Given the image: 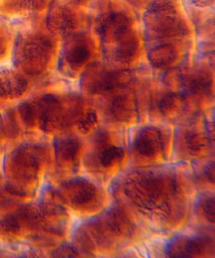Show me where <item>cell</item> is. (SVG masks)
<instances>
[{"mask_svg": "<svg viewBox=\"0 0 215 258\" xmlns=\"http://www.w3.org/2000/svg\"><path fill=\"white\" fill-rule=\"evenodd\" d=\"M144 19L152 39L177 38L186 34L179 0H147Z\"/></svg>", "mask_w": 215, "mask_h": 258, "instance_id": "obj_1", "label": "cell"}, {"mask_svg": "<svg viewBox=\"0 0 215 258\" xmlns=\"http://www.w3.org/2000/svg\"><path fill=\"white\" fill-rule=\"evenodd\" d=\"M53 53V45L43 34L29 35L22 40L16 52V62L26 74H42L48 67Z\"/></svg>", "mask_w": 215, "mask_h": 258, "instance_id": "obj_2", "label": "cell"}, {"mask_svg": "<svg viewBox=\"0 0 215 258\" xmlns=\"http://www.w3.org/2000/svg\"><path fill=\"white\" fill-rule=\"evenodd\" d=\"M129 79V73L124 70H113L96 64L87 69L82 83L84 89L89 93L105 94L124 87Z\"/></svg>", "mask_w": 215, "mask_h": 258, "instance_id": "obj_3", "label": "cell"}, {"mask_svg": "<svg viewBox=\"0 0 215 258\" xmlns=\"http://www.w3.org/2000/svg\"><path fill=\"white\" fill-rule=\"evenodd\" d=\"M82 7L74 0H56L47 22L50 31L62 39L74 36L79 25L77 12Z\"/></svg>", "mask_w": 215, "mask_h": 258, "instance_id": "obj_4", "label": "cell"}, {"mask_svg": "<svg viewBox=\"0 0 215 258\" xmlns=\"http://www.w3.org/2000/svg\"><path fill=\"white\" fill-rule=\"evenodd\" d=\"M105 94L104 112L112 121L127 123L136 117V102L132 92L123 87Z\"/></svg>", "mask_w": 215, "mask_h": 258, "instance_id": "obj_5", "label": "cell"}, {"mask_svg": "<svg viewBox=\"0 0 215 258\" xmlns=\"http://www.w3.org/2000/svg\"><path fill=\"white\" fill-rule=\"evenodd\" d=\"M165 135L156 127H147L140 130L135 137L134 150L142 157L154 159L164 152Z\"/></svg>", "mask_w": 215, "mask_h": 258, "instance_id": "obj_6", "label": "cell"}, {"mask_svg": "<svg viewBox=\"0 0 215 258\" xmlns=\"http://www.w3.org/2000/svg\"><path fill=\"white\" fill-rule=\"evenodd\" d=\"M66 40L63 51L64 61L70 70L79 71L91 59V44L86 37L81 35L75 34Z\"/></svg>", "mask_w": 215, "mask_h": 258, "instance_id": "obj_7", "label": "cell"}, {"mask_svg": "<svg viewBox=\"0 0 215 258\" xmlns=\"http://www.w3.org/2000/svg\"><path fill=\"white\" fill-rule=\"evenodd\" d=\"M29 89V82L23 73L13 69L0 71V99L15 101L21 99Z\"/></svg>", "mask_w": 215, "mask_h": 258, "instance_id": "obj_8", "label": "cell"}, {"mask_svg": "<svg viewBox=\"0 0 215 258\" xmlns=\"http://www.w3.org/2000/svg\"><path fill=\"white\" fill-rule=\"evenodd\" d=\"M138 49V40L132 32L116 43L106 47V52L112 61L117 64H126L133 61L137 56Z\"/></svg>", "mask_w": 215, "mask_h": 258, "instance_id": "obj_9", "label": "cell"}, {"mask_svg": "<svg viewBox=\"0 0 215 258\" xmlns=\"http://www.w3.org/2000/svg\"><path fill=\"white\" fill-rule=\"evenodd\" d=\"M206 244L199 238L179 237L169 242L167 254L172 257H189L200 255L204 251Z\"/></svg>", "mask_w": 215, "mask_h": 258, "instance_id": "obj_10", "label": "cell"}, {"mask_svg": "<svg viewBox=\"0 0 215 258\" xmlns=\"http://www.w3.org/2000/svg\"><path fill=\"white\" fill-rule=\"evenodd\" d=\"M51 0H0V11L9 14H32L44 11Z\"/></svg>", "mask_w": 215, "mask_h": 258, "instance_id": "obj_11", "label": "cell"}, {"mask_svg": "<svg viewBox=\"0 0 215 258\" xmlns=\"http://www.w3.org/2000/svg\"><path fill=\"white\" fill-rule=\"evenodd\" d=\"M149 62L156 69H166L172 67L179 58V52L171 44L158 45L150 50L148 54Z\"/></svg>", "mask_w": 215, "mask_h": 258, "instance_id": "obj_12", "label": "cell"}, {"mask_svg": "<svg viewBox=\"0 0 215 258\" xmlns=\"http://www.w3.org/2000/svg\"><path fill=\"white\" fill-rule=\"evenodd\" d=\"M70 187L69 199L77 207H88L94 204L98 198L96 187L84 180L74 181Z\"/></svg>", "mask_w": 215, "mask_h": 258, "instance_id": "obj_13", "label": "cell"}, {"mask_svg": "<svg viewBox=\"0 0 215 258\" xmlns=\"http://www.w3.org/2000/svg\"><path fill=\"white\" fill-rule=\"evenodd\" d=\"M159 107L164 116L174 118L183 112L186 101L181 94L169 93L160 100Z\"/></svg>", "mask_w": 215, "mask_h": 258, "instance_id": "obj_14", "label": "cell"}, {"mask_svg": "<svg viewBox=\"0 0 215 258\" xmlns=\"http://www.w3.org/2000/svg\"><path fill=\"white\" fill-rule=\"evenodd\" d=\"M182 82L185 91L193 94L205 93L211 87V80L204 72L183 78Z\"/></svg>", "mask_w": 215, "mask_h": 258, "instance_id": "obj_15", "label": "cell"}, {"mask_svg": "<svg viewBox=\"0 0 215 258\" xmlns=\"http://www.w3.org/2000/svg\"><path fill=\"white\" fill-rule=\"evenodd\" d=\"M124 157V150L121 147L110 145L104 147L99 153V163L102 167H113L119 163Z\"/></svg>", "mask_w": 215, "mask_h": 258, "instance_id": "obj_16", "label": "cell"}, {"mask_svg": "<svg viewBox=\"0 0 215 258\" xmlns=\"http://www.w3.org/2000/svg\"><path fill=\"white\" fill-rule=\"evenodd\" d=\"M97 116L96 112L92 109H87L80 114L76 120L79 130L84 134L91 132L97 123Z\"/></svg>", "mask_w": 215, "mask_h": 258, "instance_id": "obj_17", "label": "cell"}, {"mask_svg": "<svg viewBox=\"0 0 215 258\" xmlns=\"http://www.w3.org/2000/svg\"><path fill=\"white\" fill-rule=\"evenodd\" d=\"M189 138L187 140V144L189 149L193 151L198 152L206 149V147L209 144V140H207L206 135L203 133H196V134H191L187 136Z\"/></svg>", "mask_w": 215, "mask_h": 258, "instance_id": "obj_18", "label": "cell"}, {"mask_svg": "<svg viewBox=\"0 0 215 258\" xmlns=\"http://www.w3.org/2000/svg\"><path fill=\"white\" fill-rule=\"evenodd\" d=\"M201 209L204 216L209 222L214 223V197H206L201 203Z\"/></svg>", "mask_w": 215, "mask_h": 258, "instance_id": "obj_19", "label": "cell"}, {"mask_svg": "<svg viewBox=\"0 0 215 258\" xmlns=\"http://www.w3.org/2000/svg\"><path fill=\"white\" fill-rule=\"evenodd\" d=\"M187 6L196 9H208L214 6L215 0H183Z\"/></svg>", "mask_w": 215, "mask_h": 258, "instance_id": "obj_20", "label": "cell"}, {"mask_svg": "<svg viewBox=\"0 0 215 258\" xmlns=\"http://www.w3.org/2000/svg\"><path fill=\"white\" fill-rule=\"evenodd\" d=\"M7 46V39L6 32L0 24V57L6 53Z\"/></svg>", "mask_w": 215, "mask_h": 258, "instance_id": "obj_21", "label": "cell"}, {"mask_svg": "<svg viewBox=\"0 0 215 258\" xmlns=\"http://www.w3.org/2000/svg\"><path fill=\"white\" fill-rule=\"evenodd\" d=\"M205 175L209 179V181L214 182V163L207 165L204 170Z\"/></svg>", "mask_w": 215, "mask_h": 258, "instance_id": "obj_22", "label": "cell"}, {"mask_svg": "<svg viewBox=\"0 0 215 258\" xmlns=\"http://www.w3.org/2000/svg\"><path fill=\"white\" fill-rule=\"evenodd\" d=\"M77 1H79L80 3H81L82 4L85 5V6H88L90 3H91L92 0H77Z\"/></svg>", "mask_w": 215, "mask_h": 258, "instance_id": "obj_23", "label": "cell"}, {"mask_svg": "<svg viewBox=\"0 0 215 258\" xmlns=\"http://www.w3.org/2000/svg\"><path fill=\"white\" fill-rule=\"evenodd\" d=\"M128 1H131V2H138V1H141V0H128Z\"/></svg>", "mask_w": 215, "mask_h": 258, "instance_id": "obj_24", "label": "cell"}]
</instances>
